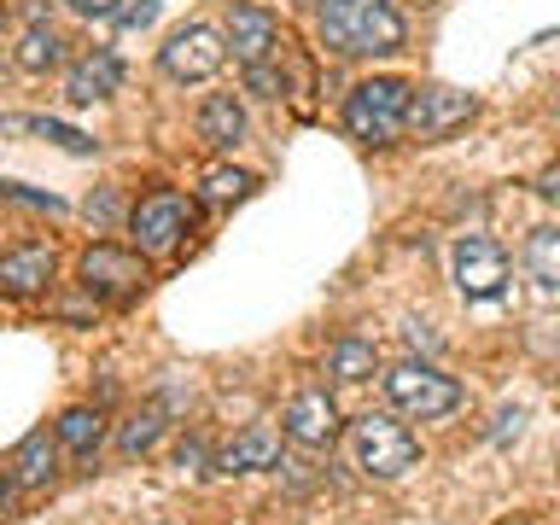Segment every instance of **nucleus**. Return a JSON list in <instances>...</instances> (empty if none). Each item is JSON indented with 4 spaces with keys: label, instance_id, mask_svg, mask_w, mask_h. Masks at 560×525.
<instances>
[{
    "label": "nucleus",
    "instance_id": "24",
    "mask_svg": "<svg viewBox=\"0 0 560 525\" xmlns=\"http://www.w3.org/2000/svg\"><path fill=\"white\" fill-rule=\"evenodd\" d=\"M158 12H164V0H117L112 24L117 30H147V24H158Z\"/></svg>",
    "mask_w": 560,
    "mask_h": 525
},
{
    "label": "nucleus",
    "instance_id": "32",
    "mask_svg": "<svg viewBox=\"0 0 560 525\" xmlns=\"http://www.w3.org/2000/svg\"><path fill=\"white\" fill-rule=\"evenodd\" d=\"M12 485H18V479H12V467H7V472H0V520L12 514Z\"/></svg>",
    "mask_w": 560,
    "mask_h": 525
},
{
    "label": "nucleus",
    "instance_id": "31",
    "mask_svg": "<svg viewBox=\"0 0 560 525\" xmlns=\"http://www.w3.org/2000/svg\"><path fill=\"white\" fill-rule=\"evenodd\" d=\"M537 192H542V199H560V170H542L537 175Z\"/></svg>",
    "mask_w": 560,
    "mask_h": 525
},
{
    "label": "nucleus",
    "instance_id": "7",
    "mask_svg": "<svg viewBox=\"0 0 560 525\" xmlns=\"http://www.w3.org/2000/svg\"><path fill=\"white\" fill-rule=\"evenodd\" d=\"M228 59V47H222V35L210 30V24H187V30H175L170 42H164V70L175 82H205V77H217Z\"/></svg>",
    "mask_w": 560,
    "mask_h": 525
},
{
    "label": "nucleus",
    "instance_id": "5",
    "mask_svg": "<svg viewBox=\"0 0 560 525\" xmlns=\"http://www.w3.org/2000/svg\"><path fill=\"white\" fill-rule=\"evenodd\" d=\"M385 397L415 420H444L455 402H462V385L450 374H438V368H427V362H397L392 374H385Z\"/></svg>",
    "mask_w": 560,
    "mask_h": 525
},
{
    "label": "nucleus",
    "instance_id": "12",
    "mask_svg": "<svg viewBox=\"0 0 560 525\" xmlns=\"http://www.w3.org/2000/svg\"><path fill=\"white\" fill-rule=\"evenodd\" d=\"M117 82H122V65H117V52H82L77 65H70V77H65V94L77 100V105H94V100H112L117 94Z\"/></svg>",
    "mask_w": 560,
    "mask_h": 525
},
{
    "label": "nucleus",
    "instance_id": "29",
    "mask_svg": "<svg viewBox=\"0 0 560 525\" xmlns=\"http://www.w3.org/2000/svg\"><path fill=\"white\" fill-rule=\"evenodd\" d=\"M520 427H525V415H520V409H502L490 432H497V444H508V438H520Z\"/></svg>",
    "mask_w": 560,
    "mask_h": 525
},
{
    "label": "nucleus",
    "instance_id": "27",
    "mask_svg": "<svg viewBox=\"0 0 560 525\" xmlns=\"http://www.w3.org/2000/svg\"><path fill=\"white\" fill-rule=\"evenodd\" d=\"M112 217H117V192H100V199H88V222L112 228Z\"/></svg>",
    "mask_w": 560,
    "mask_h": 525
},
{
    "label": "nucleus",
    "instance_id": "18",
    "mask_svg": "<svg viewBox=\"0 0 560 525\" xmlns=\"http://www.w3.org/2000/svg\"><path fill=\"white\" fill-rule=\"evenodd\" d=\"M374 368H380V350L368 345V339H339V345L327 350V374H332V380H350V385H357V380L374 374Z\"/></svg>",
    "mask_w": 560,
    "mask_h": 525
},
{
    "label": "nucleus",
    "instance_id": "28",
    "mask_svg": "<svg viewBox=\"0 0 560 525\" xmlns=\"http://www.w3.org/2000/svg\"><path fill=\"white\" fill-rule=\"evenodd\" d=\"M77 18H117V0H65Z\"/></svg>",
    "mask_w": 560,
    "mask_h": 525
},
{
    "label": "nucleus",
    "instance_id": "25",
    "mask_svg": "<svg viewBox=\"0 0 560 525\" xmlns=\"http://www.w3.org/2000/svg\"><path fill=\"white\" fill-rule=\"evenodd\" d=\"M0 199H7V205H30V210H65L52 192H30L24 182H0Z\"/></svg>",
    "mask_w": 560,
    "mask_h": 525
},
{
    "label": "nucleus",
    "instance_id": "4",
    "mask_svg": "<svg viewBox=\"0 0 560 525\" xmlns=\"http://www.w3.org/2000/svg\"><path fill=\"white\" fill-rule=\"evenodd\" d=\"M187 228H192V205L175 187H158L147 199H135V210H129V240H135V252H147V257L175 252Z\"/></svg>",
    "mask_w": 560,
    "mask_h": 525
},
{
    "label": "nucleus",
    "instance_id": "30",
    "mask_svg": "<svg viewBox=\"0 0 560 525\" xmlns=\"http://www.w3.org/2000/svg\"><path fill=\"white\" fill-rule=\"evenodd\" d=\"M245 77H252V88H257V94H269V100L280 94V77H275L269 65H252V70H245Z\"/></svg>",
    "mask_w": 560,
    "mask_h": 525
},
{
    "label": "nucleus",
    "instance_id": "14",
    "mask_svg": "<svg viewBox=\"0 0 560 525\" xmlns=\"http://www.w3.org/2000/svg\"><path fill=\"white\" fill-rule=\"evenodd\" d=\"M12 479L24 485V490H47L52 485V472H59V432L47 438V427H35L24 432V444L12 450Z\"/></svg>",
    "mask_w": 560,
    "mask_h": 525
},
{
    "label": "nucleus",
    "instance_id": "26",
    "mask_svg": "<svg viewBox=\"0 0 560 525\" xmlns=\"http://www.w3.org/2000/svg\"><path fill=\"white\" fill-rule=\"evenodd\" d=\"M175 467H182L187 479H205V444H199V438H187V444L175 450Z\"/></svg>",
    "mask_w": 560,
    "mask_h": 525
},
{
    "label": "nucleus",
    "instance_id": "33",
    "mask_svg": "<svg viewBox=\"0 0 560 525\" xmlns=\"http://www.w3.org/2000/svg\"><path fill=\"white\" fill-rule=\"evenodd\" d=\"M0 82H7V65H0Z\"/></svg>",
    "mask_w": 560,
    "mask_h": 525
},
{
    "label": "nucleus",
    "instance_id": "13",
    "mask_svg": "<svg viewBox=\"0 0 560 525\" xmlns=\"http://www.w3.org/2000/svg\"><path fill=\"white\" fill-rule=\"evenodd\" d=\"M52 280V252L47 245H18L0 257V298H35Z\"/></svg>",
    "mask_w": 560,
    "mask_h": 525
},
{
    "label": "nucleus",
    "instance_id": "19",
    "mask_svg": "<svg viewBox=\"0 0 560 525\" xmlns=\"http://www.w3.org/2000/svg\"><path fill=\"white\" fill-rule=\"evenodd\" d=\"M164 427H170V420H164V402H147L140 415H129V420H122V432H117V450H122V455H147V450L158 444V438H164Z\"/></svg>",
    "mask_w": 560,
    "mask_h": 525
},
{
    "label": "nucleus",
    "instance_id": "34",
    "mask_svg": "<svg viewBox=\"0 0 560 525\" xmlns=\"http://www.w3.org/2000/svg\"><path fill=\"white\" fill-rule=\"evenodd\" d=\"M0 24H7V7H0Z\"/></svg>",
    "mask_w": 560,
    "mask_h": 525
},
{
    "label": "nucleus",
    "instance_id": "9",
    "mask_svg": "<svg viewBox=\"0 0 560 525\" xmlns=\"http://www.w3.org/2000/svg\"><path fill=\"white\" fill-rule=\"evenodd\" d=\"M455 287H462V298H497L508 287V257L497 240L485 234H467L455 240Z\"/></svg>",
    "mask_w": 560,
    "mask_h": 525
},
{
    "label": "nucleus",
    "instance_id": "2",
    "mask_svg": "<svg viewBox=\"0 0 560 525\" xmlns=\"http://www.w3.org/2000/svg\"><path fill=\"white\" fill-rule=\"evenodd\" d=\"M409 105H415L409 82L374 77V82H362L357 94L345 100V129L357 135L362 147H392V140L409 135Z\"/></svg>",
    "mask_w": 560,
    "mask_h": 525
},
{
    "label": "nucleus",
    "instance_id": "8",
    "mask_svg": "<svg viewBox=\"0 0 560 525\" xmlns=\"http://www.w3.org/2000/svg\"><path fill=\"white\" fill-rule=\"evenodd\" d=\"M472 112H479V100L462 94V88H420L409 105V135L415 140H450Z\"/></svg>",
    "mask_w": 560,
    "mask_h": 525
},
{
    "label": "nucleus",
    "instance_id": "6",
    "mask_svg": "<svg viewBox=\"0 0 560 525\" xmlns=\"http://www.w3.org/2000/svg\"><path fill=\"white\" fill-rule=\"evenodd\" d=\"M82 287L105 304H135L147 292V262L117 245H94V252H82Z\"/></svg>",
    "mask_w": 560,
    "mask_h": 525
},
{
    "label": "nucleus",
    "instance_id": "21",
    "mask_svg": "<svg viewBox=\"0 0 560 525\" xmlns=\"http://www.w3.org/2000/svg\"><path fill=\"white\" fill-rule=\"evenodd\" d=\"M525 269H532L542 287H560V228H537L525 240Z\"/></svg>",
    "mask_w": 560,
    "mask_h": 525
},
{
    "label": "nucleus",
    "instance_id": "1",
    "mask_svg": "<svg viewBox=\"0 0 560 525\" xmlns=\"http://www.w3.org/2000/svg\"><path fill=\"white\" fill-rule=\"evenodd\" d=\"M315 30L339 59H385L402 47V18L385 0H322L315 7Z\"/></svg>",
    "mask_w": 560,
    "mask_h": 525
},
{
    "label": "nucleus",
    "instance_id": "22",
    "mask_svg": "<svg viewBox=\"0 0 560 525\" xmlns=\"http://www.w3.org/2000/svg\"><path fill=\"white\" fill-rule=\"evenodd\" d=\"M252 187H257V175H245V170H210L199 182L205 205H240V199H252Z\"/></svg>",
    "mask_w": 560,
    "mask_h": 525
},
{
    "label": "nucleus",
    "instance_id": "16",
    "mask_svg": "<svg viewBox=\"0 0 560 525\" xmlns=\"http://www.w3.org/2000/svg\"><path fill=\"white\" fill-rule=\"evenodd\" d=\"M262 467H280V438L262 432V427L240 432L234 444L222 450V472H262Z\"/></svg>",
    "mask_w": 560,
    "mask_h": 525
},
{
    "label": "nucleus",
    "instance_id": "11",
    "mask_svg": "<svg viewBox=\"0 0 560 525\" xmlns=\"http://www.w3.org/2000/svg\"><path fill=\"white\" fill-rule=\"evenodd\" d=\"M287 438L304 450H327L339 438V409H332L327 392H298L287 402Z\"/></svg>",
    "mask_w": 560,
    "mask_h": 525
},
{
    "label": "nucleus",
    "instance_id": "3",
    "mask_svg": "<svg viewBox=\"0 0 560 525\" xmlns=\"http://www.w3.org/2000/svg\"><path fill=\"white\" fill-rule=\"evenodd\" d=\"M350 455H357V467L368 472V479H397V472H409L420 462V444H415V432L402 427V420L362 415L357 427H350Z\"/></svg>",
    "mask_w": 560,
    "mask_h": 525
},
{
    "label": "nucleus",
    "instance_id": "15",
    "mask_svg": "<svg viewBox=\"0 0 560 525\" xmlns=\"http://www.w3.org/2000/svg\"><path fill=\"white\" fill-rule=\"evenodd\" d=\"M199 140H205V147H222V152L245 140V112H240L234 94H210L199 105Z\"/></svg>",
    "mask_w": 560,
    "mask_h": 525
},
{
    "label": "nucleus",
    "instance_id": "17",
    "mask_svg": "<svg viewBox=\"0 0 560 525\" xmlns=\"http://www.w3.org/2000/svg\"><path fill=\"white\" fill-rule=\"evenodd\" d=\"M65 59V42L52 35L47 24H30L24 42H18V70H30V77H47V70H59Z\"/></svg>",
    "mask_w": 560,
    "mask_h": 525
},
{
    "label": "nucleus",
    "instance_id": "20",
    "mask_svg": "<svg viewBox=\"0 0 560 525\" xmlns=\"http://www.w3.org/2000/svg\"><path fill=\"white\" fill-rule=\"evenodd\" d=\"M52 432H59V444H65V450H77V455H94V450H100V438H105V420H100L94 409H65V415H59V427H52Z\"/></svg>",
    "mask_w": 560,
    "mask_h": 525
},
{
    "label": "nucleus",
    "instance_id": "10",
    "mask_svg": "<svg viewBox=\"0 0 560 525\" xmlns=\"http://www.w3.org/2000/svg\"><path fill=\"white\" fill-rule=\"evenodd\" d=\"M228 47H234V59L245 70L269 65L280 52V24L262 7H228Z\"/></svg>",
    "mask_w": 560,
    "mask_h": 525
},
{
    "label": "nucleus",
    "instance_id": "23",
    "mask_svg": "<svg viewBox=\"0 0 560 525\" xmlns=\"http://www.w3.org/2000/svg\"><path fill=\"white\" fill-rule=\"evenodd\" d=\"M30 135H42V140H52V147H65V152H77V158H88V152L100 147L94 135L70 129V122H59V117H30Z\"/></svg>",
    "mask_w": 560,
    "mask_h": 525
}]
</instances>
